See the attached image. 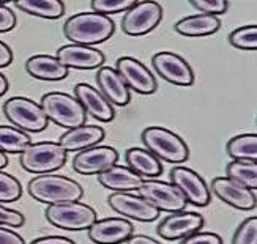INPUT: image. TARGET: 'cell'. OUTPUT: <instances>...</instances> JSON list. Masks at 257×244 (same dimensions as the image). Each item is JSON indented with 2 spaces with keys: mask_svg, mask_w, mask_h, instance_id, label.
Masks as SVG:
<instances>
[{
  "mask_svg": "<svg viewBox=\"0 0 257 244\" xmlns=\"http://www.w3.org/2000/svg\"><path fill=\"white\" fill-rule=\"evenodd\" d=\"M115 32V24L109 16L98 13H77L66 19L63 24V35L73 44L93 48L95 44L104 43Z\"/></svg>",
  "mask_w": 257,
  "mask_h": 244,
  "instance_id": "obj_1",
  "label": "cell"
},
{
  "mask_svg": "<svg viewBox=\"0 0 257 244\" xmlns=\"http://www.w3.org/2000/svg\"><path fill=\"white\" fill-rule=\"evenodd\" d=\"M27 189L32 198L48 205L79 202L84 195L82 186L77 181L68 178V176L52 173L35 176V178L29 181Z\"/></svg>",
  "mask_w": 257,
  "mask_h": 244,
  "instance_id": "obj_2",
  "label": "cell"
},
{
  "mask_svg": "<svg viewBox=\"0 0 257 244\" xmlns=\"http://www.w3.org/2000/svg\"><path fill=\"white\" fill-rule=\"evenodd\" d=\"M141 139L145 150L150 151L160 161L182 164L189 158V148L186 142L174 131L161 126H149L142 131Z\"/></svg>",
  "mask_w": 257,
  "mask_h": 244,
  "instance_id": "obj_3",
  "label": "cell"
},
{
  "mask_svg": "<svg viewBox=\"0 0 257 244\" xmlns=\"http://www.w3.org/2000/svg\"><path fill=\"white\" fill-rule=\"evenodd\" d=\"M40 106L48 121L57 126L73 129L85 125L87 114L76 96L63 92H51L43 95Z\"/></svg>",
  "mask_w": 257,
  "mask_h": 244,
  "instance_id": "obj_4",
  "label": "cell"
},
{
  "mask_svg": "<svg viewBox=\"0 0 257 244\" xmlns=\"http://www.w3.org/2000/svg\"><path fill=\"white\" fill-rule=\"evenodd\" d=\"M22 169L32 173L46 175L62 169L66 162V151L59 142H37L21 153Z\"/></svg>",
  "mask_w": 257,
  "mask_h": 244,
  "instance_id": "obj_5",
  "label": "cell"
},
{
  "mask_svg": "<svg viewBox=\"0 0 257 244\" xmlns=\"http://www.w3.org/2000/svg\"><path fill=\"white\" fill-rule=\"evenodd\" d=\"M46 219L54 227L62 230H88L96 220V211L82 202H63L46 208Z\"/></svg>",
  "mask_w": 257,
  "mask_h": 244,
  "instance_id": "obj_6",
  "label": "cell"
},
{
  "mask_svg": "<svg viewBox=\"0 0 257 244\" xmlns=\"http://www.w3.org/2000/svg\"><path fill=\"white\" fill-rule=\"evenodd\" d=\"M4 114L11 125L24 132H41L48 128V118L41 106L30 98H10L4 104Z\"/></svg>",
  "mask_w": 257,
  "mask_h": 244,
  "instance_id": "obj_7",
  "label": "cell"
},
{
  "mask_svg": "<svg viewBox=\"0 0 257 244\" xmlns=\"http://www.w3.org/2000/svg\"><path fill=\"white\" fill-rule=\"evenodd\" d=\"M138 191L139 195L145 198L150 205H153L158 211H167V213L183 211L188 203L182 192L169 181H161L156 178L144 180Z\"/></svg>",
  "mask_w": 257,
  "mask_h": 244,
  "instance_id": "obj_8",
  "label": "cell"
},
{
  "mask_svg": "<svg viewBox=\"0 0 257 244\" xmlns=\"http://www.w3.org/2000/svg\"><path fill=\"white\" fill-rule=\"evenodd\" d=\"M163 8L158 2H136L121 18V30L128 37H142L160 26Z\"/></svg>",
  "mask_w": 257,
  "mask_h": 244,
  "instance_id": "obj_9",
  "label": "cell"
},
{
  "mask_svg": "<svg viewBox=\"0 0 257 244\" xmlns=\"http://www.w3.org/2000/svg\"><path fill=\"white\" fill-rule=\"evenodd\" d=\"M152 65L155 71L166 82L177 87H189L194 84V71L182 55L175 52H158L153 55Z\"/></svg>",
  "mask_w": 257,
  "mask_h": 244,
  "instance_id": "obj_10",
  "label": "cell"
},
{
  "mask_svg": "<svg viewBox=\"0 0 257 244\" xmlns=\"http://www.w3.org/2000/svg\"><path fill=\"white\" fill-rule=\"evenodd\" d=\"M171 183L182 192L188 203L194 206H207L210 203L211 192L207 183L193 169L177 165L171 170Z\"/></svg>",
  "mask_w": 257,
  "mask_h": 244,
  "instance_id": "obj_11",
  "label": "cell"
},
{
  "mask_svg": "<svg viewBox=\"0 0 257 244\" xmlns=\"http://www.w3.org/2000/svg\"><path fill=\"white\" fill-rule=\"evenodd\" d=\"M115 71L125 85L139 95H153L158 88L152 71L134 57H128V55L120 57L115 63Z\"/></svg>",
  "mask_w": 257,
  "mask_h": 244,
  "instance_id": "obj_12",
  "label": "cell"
},
{
  "mask_svg": "<svg viewBox=\"0 0 257 244\" xmlns=\"http://www.w3.org/2000/svg\"><path fill=\"white\" fill-rule=\"evenodd\" d=\"M109 206L121 217L134 219L139 222H153L160 217V211L141 195L131 192H114L107 197Z\"/></svg>",
  "mask_w": 257,
  "mask_h": 244,
  "instance_id": "obj_13",
  "label": "cell"
},
{
  "mask_svg": "<svg viewBox=\"0 0 257 244\" xmlns=\"http://www.w3.org/2000/svg\"><path fill=\"white\" fill-rule=\"evenodd\" d=\"M118 161V151L107 145H95L79 151L73 159V169L79 175H98Z\"/></svg>",
  "mask_w": 257,
  "mask_h": 244,
  "instance_id": "obj_14",
  "label": "cell"
},
{
  "mask_svg": "<svg viewBox=\"0 0 257 244\" xmlns=\"http://www.w3.org/2000/svg\"><path fill=\"white\" fill-rule=\"evenodd\" d=\"M204 227V217L194 211H177L164 217L158 224V235L163 239L175 241L196 233Z\"/></svg>",
  "mask_w": 257,
  "mask_h": 244,
  "instance_id": "obj_15",
  "label": "cell"
},
{
  "mask_svg": "<svg viewBox=\"0 0 257 244\" xmlns=\"http://www.w3.org/2000/svg\"><path fill=\"white\" fill-rule=\"evenodd\" d=\"M134 225L125 217L96 219L88 228V238L95 244H121L133 235Z\"/></svg>",
  "mask_w": 257,
  "mask_h": 244,
  "instance_id": "obj_16",
  "label": "cell"
},
{
  "mask_svg": "<svg viewBox=\"0 0 257 244\" xmlns=\"http://www.w3.org/2000/svg\"><path fill=\"white\" fill-rule=\"evenodd\" d=\"M211 192H213L221 202L227 203L232 208L243 209V211L255 208L254 191L229 180L227 176H216V178L211 180Z\"/></svg>",
  "mask_w": 257,
  "mask_h": 244,
  "instance_id": "obj_17",
  "label": "cell"
},
{
  "mask_svg": "<svg viewBox=\"0 0 257 244\" xmlns=\"http://www.w3.org/2000/svg\"><path fill=\"white\" fill-rule=\"evenodd\" d=\"M57 60L66 66V68L74 70H98L104 65V54L96 48L79 46V44H66L59 48Z\"/></svg>",
  "mask_w": 257,
  "mask_h": 244,
  "instance_id": "obj_18",
  "label": "cell"
},
{
  "mask_svg": "<svg viewBox=\"0 0 257 244\" xmlns=\"http://www.w3.org/2000/svg\"><path fill=\"white\" fill-rule=\"evenodd\" d=\"M74 96L84 107L85 114L92 115L99 121H112L114 120V107L107 99L101 95L98 88L88 84H77L74 87Z\"/></svg>",
  "mask_w": 257,
  "mask_h": 244,
  "instance_id": "obj_19",
  "label": "cell"
},
{
  "mask_svg": "<svg viewBox=\"0 0 257 244\" xmlns=\"http://www.w3.org/2000/svg\"><path fill=\"white\" fill-rule=\"evenodd\" d=\"M96 84L101 95L107 99L112 106L123 107L131 101L130 88L121 81V77L115 71V68L110 66H101L96 73Z\"/></svg>",
  "mask_w": 257,
  "mask_h": 244,
  "instance_id": "obj_20",
  "label": "cell"
},
{
  "mask_svg": "<svg viewBox=\"0 0 257 244\" xmlns=\"http://www.w3.org/2000/svg\"><path fill=\"white\" fill-rule=\"evenodd\" d=\"M104 139V129L96 125H82L73 129H68L60 136L59 143L65 151H82L90 147L101 143Z\"/></svg>",
  "mask_w": 257,
  "mask_h": 244,
  "instance_id": "obj_21",
  "label": "cell"
},
{
  "mask_svg": "<svg viewBox=\"0 0 257 244\" xmlns=\"http://www.w3.org/2000/svg\"><path fill=\"white\" fill-rule=\"evenodd\" d=\"M98 181L103 187L114 192H131L138 191L144 178L138 173H134L130 167L123 165H112L110 169L98 173Z\"/></svg>",
  "mask_w": 257,
  "mask_h": 244,
  "instance_id": "obj_22",
  "label": "cell"
},
{
  "mask_svg": "<svg viewBox=\"0 0 257 244\" xmlns=\"http://www.w3.org/2000/svg\"><path fill=\"white\" fill-rule=\"evenodd\" d=\"M26 71L38 81H62L68 76L70 70L54 55L38 54L32 55L26 62Z\"/></svg>",
  "mask_w": 257,
  "mask_h": 244,
  "instance_id": "obj_23",
  "label": "cell"
},
{
  "mask_svg": "<svg viewBox=\"0 0 257 244\" xmlns=\"http://www.w3.org/2000/svg\"><path fill=\"white\" fill-rule=\"evenodd\" d=\"M126 167H130L134 173L142 178H156L163 173V164L158 158H155L150 151L145 148L133 147L125 153Z\"/></svg>",
  "mask_w": 257,
  "mask_h": 244,
  "instance_id": "obj_24",
  "label": "cell"
},
{
  "mask_svg": "<svg viewBox=\"0 0 257 244\" xmlns=\"http://www.w3.org/2000/svg\"><path fill=\"white\" fill-rule=\"evenodd\" d=\"M221 27V21L216 16L208 15H193L180 19L175 24V32L180 33L183 37L197 38V37H208L216 33Z\"/></svg>",
  "mask_w": 257,
  "mask_h": 244,
  "instance_id": "obj_25",
  "label": "cell"
},
{
  "mask_svg": "<svg viewBox=\"0 0 257 244\" xmlns=\"http://www.w3.org/2000/svg\"><path fill=\"white\" fill-rule=\"evenodd\" d=\"M15 5L24 13L41 19H59L65 15L62 0H16Z\"/></svg>",
  "mask_w": 257,
  "mask_h": 244,
  "instance_id": "obj_26",
  "label": "cell"
},
{
  "mask_svg": "<svg viewBox=\"0 0 257 244\" xmlns=\"http://www.w3.org/2000/svg\"><path fill=\"white\" fill-rule=\"evenodd\" d=\"M226 151L233 161H255L257 159V136L251 134H238L232 137Z\"/></svg>",
  "mask_w": 257,
  "mask_h": 244,
  "instance_id": "obj_27",
  "label": "cell"
},
{
  "mask_svg": "<svg viewBox=\"0 0 257 244\" xmlns=\"http://www.w3.org/2000/svg\"><path fill=\"white\" fill-rule=\"evenodd\" d=\"M226 176L251 191L257 187V164L255 161H230L226 165Z\"/></svg>",
  "mask_w": 257,
  "mask_h": 244,
  "instance_id": "obj_28",
  "label": "cell"
},
{
  "mask_svg": "<svg viewBox=\"0 0 257 244\" xmlns=\"http://www.w3.org/2000/svg\"><path fill=\"white\" fill-rule=\"evenodd\" d=\"M32 143V139L27 132L21 131L15 126L0 125V153L16 154L22 153Z\"/></svg>",
  "mask_w": 257,
  "mask_h": 244,
  "instance_id": "obj_29",
  "label": "cell"
},
{
  "mask_svg": "<svg viewBox=\"0 0 257 244\" xmlns=\"http://www.w3.org/2000/svg\"><path fill=\"white\" fill-rule=\"evenodd\" d=\"M229 43L241 51H255L257 48V26L238 27L229 35Z\"/></svg>",
  "mask_w": 257,
  "mask_h": 244,
  "instance_id": "obj_30",
  "label": "cell"
},
{
  "mask_svg": "<svg viewBox=\"0 0 257 244\" xmlns=\"http://www.w3.org/2000/svg\"><path fill=\"white\" fill-rule=\"evenodd\" d=\"M22 195V186L15 178L4 170H0V203H11L19 200Z\"/></svg>",
  "mask_w": 257,
  "mask_h": 244,
  "instance_id": "obj_31",
  "label": "cell"
},
{
  "mask_svg": "<svg viewBox=\"0 0 257 244\" xmlns=\"http://www.w3.org/2000/svg\"><path fill=\"white\" fill-rule=\"evenodd\" d=\"M134 4V0H92V10L93 13L110 16L121 11H128Z\"/></svg>",
  "mask_w": 257,
  "mask_h": 244,
  "instance_id": "obj_32",
  "label": "cell"
},
{
  "mask_svg": "<svg viewBox=\"0 0 257 244\" xmlns=\"http://www.w3.org/2000/svg\"><path fill=\"white\" fill-rule=\"evenodd\" d=\"M232 244H257V217H248L237 227Z\"/></svg>",
  "mask_w": 257,
  "mask_h": 244,
  "instance_id": "obj_33",
  "label": "cell"
},
{
  "mask_svg": "<svg viewBox=\"0 0 257 244\" xmlns=\"http://www.w3.org/2000/svg\"><path fill=\"white\" fill-rule=\"evenodd\" d=\"M189 4H191L199 13L208 15V16H216V18L219 15H224L229 8L227 0H191Z\"/></svg>",
  "mask_w": 257,
  "mask_h": 244,
  "instance_id": "obj_34",
  "label": "cell"
},
{
  "mask_svg": "<svg viewBox=\"0 0 257 244\" xmlns=\"http://www.w3.org/2000/svg\"><path fill=\"white\" fill-rule=\"evenodd\" d=\"M26 222V217L22 213L16 211V209H11L8 206H4L0 203V225L4 227H13L19 228Z\"/></svg>",
  "mask_w": 257,
  "mask_h": 244,
  "instance_id": "obj_35",
  "label": "cell"
},
{
  "mask_svg": "<svg viewBox=\"0 0 257 244\" xmlns=\"http://www.w3.org/2000/svg\"><path fill=\"white\" fill-rule=\"evenodd\" d=\"M178 244H222V239L219 235L211 233V231H196L189 236L183 238Z\"/></svg>",
  "mask_w": 257,
  "mask_h": 244,
  "instance_id": "obj_36",
  "label": "cell"
},
{
  "mask_svg": "<svg viewBox=\"0 0 257 244\" xmlns=\"http://www.w3.org/2000/svg\"><path fill=\"white\" fill-rule=\"evenodd\" d=\"M16 26V16L13 10L7 7L5 2H0V33L13 30Z\"/></svg>",
  "mask_w": 257,
  "mask_h": 244,
  "instance_id": "obj_37",
  "label": "cell"
},
{
  "mask_svg": "<svg viewBox=\"0 0 257 244\" xmlns=\"http://www.w3.org/2000/svg\"><path fill=\"white\" fill-rule=\"evenodd\" d=\"M0 244H26V241L16 231L0 227Z\"/></svg>",
  "mask_w": 257,
  "mask_h": 244,
  "instance_id": "obj_38",
  "label": "cell"
},
{
  "mask_svg": "<svg viewBox=\"0 0 257 244\" xmlns=\"http://www.w3.org/2000/svg\"><path fill=\"white\" fill-rule=\"evenodd\" d=\"M30 244H76V242L66 236H41L33 239Z\"/></svg>",
  "mask_w": 257,
  "mask_h": 244,
  "instance_id": "obj_39",
  "label": "cell"
},
{
  "mask_svg": "<svg viewBox=\"0 0 257 244\" xmlns=\"http://www.w3.org/2000/svg\"><path fill=\"white\" fill-rule=\"evenodd\" d=\"M11 62H13V51L8 44L0 41V68H5Z\"/></svg>",
  "mask_w": 257,
  "mask_h": 244,
  "instance_id": "obj_40",
  "label": "cell"
},
{
  "mask_svg": "<svg viewBox=\"0 0 257 244\" xmlns=\"http://www.w3.org/2000/svg\"><path fill=\"white\" fill-rule=\"evenodd\" d=\"M126 244H161V242L147 235H131L126 239Z\"/></svg>",
  "mask_w": 257,
  "mask_h": 244,
  "instance_id": "obj_41",
  "label": "cell"
},
{
  "mask_svg": "<svg viewBox=\"0 0 257 244\" xmlns=\"http://www.w3.org/2000/svg\"><path fill=\"white\" fill-rule=\"evenodd\" d=\"M8 87H10V84L7 81V77L0 73V96H4L8 92Z\"/></svg>",
  "mask_w": 257,
  "mask_h": 244,
  "instance_id": "obj_42",
  "label": "cell"
},
{
  "mask_svg": "<svg viewBox=\"0 0 257 244\" xmlns=\"http://www.w3.org/2000/svg\"><path fill=\"white\" fill-rule=\"evenodd\" d=\"M7 164H8V156L4 153H0V169L7 167Z\"/></svg>",
  "mask_w": 257,
  "mask_h": 244,
  "instance_id": "obj_43",
  "label": "cell"
}]
</instances>
